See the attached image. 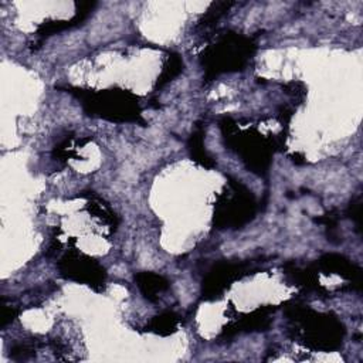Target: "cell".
Here are the masks:
<instances>
[{"label":"cell","mask_w":363,"mask_h":363,"mask_svg":"<svg viewBox=\"0 0 363 363\" xmlns=\"http://www.w3.org/2000/svg\"><path fill=\"white\" fill-rule=\"evenodd\" d=\"M294 322V330L311 349L333 350L342 343L345 328L329 313H316L309 308L294 305L286 311Z\"/></svg>","instance_id":"1"},{"label":"cell","mask_w":363,"mask_h":363,"mask_svg":"<svg viewBox=\"0 0 363 363\" xmlns=\"http://www.w3.org/2000/svg\"><path fill=\"white\" fill-rule=\"evenodd\" d=\"M254 50L255 44L251 38L237 33L224 34L203 54L206 78L210 81L223 72L242 69L251 58Z\"/></svg>","instance_id":"2"},{"label":"cell","mask_w":363,"mask_h":363,"mask_svg":"<svg viewBox=\"0 0 363 363\" xmlns=\"http://www.w3.org/2000/svg\"><path fill=\"white\" fill-rule=\"evenodd\" d=\"M77 95L81 98L85 112L98 115L109 121H139L140 108L138 99L122 89L89 92L78 89Z\"/></svg>","instance_id":"3"},{"label":"cell","mask_w":363,"mask_h":363,"mask_svg":"<svg viewBox=\"0 0 363 363\" xmlns=\"http://www.w3.org/2000/svg\"><path fill=\"white\" fill-rule=\"evenodd\" d=\"M230 193L221 196L214 214L218 228H238L248 223L255 214V199L251 191L237 180L228 182Z\"/></svg>","instance_id":"4"},{"label":"cell","mask_w":363,"mask_h":363,"mask_svg":"<svg viewBox=\"0 0 363 363\" xmlns=\"http://www.w3.org/2000/svg\"><path fill=\"white\" fill-rule=\"evenodd\" d=\"M58 267L61 275L68 279L86 284L95 291H101L104 288L106 278L105 269L95 259L89 258L85 254L69 252L62 257Z\"/></svg>","instance_id":"5"},{"label":"cell","mask_w":363,"mask_h":363,"mask_svg":"<svg viewBox=\"0 0 363 363\" xmlns=\"http://www.w3.org/2000/svg\"><path fill=\"white\" fill-rule=\"evenodd\" d=\"M247 274L245 264L235 262H220L214 265L203 281V296L213 299L218 296L231 282Z\"/></svg>","instance_id":"6"},{"label":"cell","mask_w":363,"mask_h":363,"mask_svg":"<svg viewBox=\"0 0 363 363\" xmlns=\"http://www.w3.org/2000/svg\"><path fill=\"white\" fill-rule=\"evenodd\" d=\"M318 267L326 274H339L354 285H360V268L339 254H325L319 258Z\"/></svg>","instance_id":"7"},{"label":"cell","mask_w":363,"mask_h":363,"mask_svg":"<svg viewBox=\"0 0 363 363\" xmlns=\"http://www.w3.org/2000/svg\"><path fill=\"white\" fill-rule=\"evenodd\" d=\"M135 281L142 295L150 302H155L159 298V294L169 288V281L153 272H139L135 275Z\"/></svg>","instance_id":"8"},{"label":"cell","mask_w":363,"mask_h":363,"mask_svg":"<svg viewBox=\"0 0 363 363\" xmlns=\"http://www.w3.org/2000/svg\"><path fill=\"white\" fill-rule=\"evenodd\" d=\"M203 139H204L203 128H201V126H197L196 130H194V132L191 133V136H190L189 149H190L191 157H193L197 163H200V164L204 166V167H211V166H214V162H213V159L208 156V153L206 152Z\"/></svg>","instance_id":"9"},{"label":"cell","mask_w":363,"mask_h":363,"mask_svg":"<svg viewBox=\"0 0 363 363\" xmlns=\"http://www.w3.org/2000/svg\"><path fill=\"white\" fill-rule=\"evenodd\" d=\"M179 320H180L179 315L167 311V312H163L152 319V322L149 323V330L156 332L159 335H169L176 330Z\"/></svg>","instance_id":"10"},{"label":"cell","mask_w":363,"mask_h":363,"mask_svg":"<svg viewBox=\"0 0 363 363\" xmlns=\"http://www.w3.org/2000/svg\"><path fill=\"white\" fill-rule=\"evenodd\" d=\"M183 69V61L179 57V54H172L167 58V62L164 64V68L162 71V75L157 79L156 86H163L166 82L172 81L176 75L180 74V71Z\"/></svg>","instance_id":"11"},{"label":"cell","mask_w":363,"mask_h":363,"mask_svg":"<svg viewBox=\"0 0 363 363\" xmlns=\"http://www.w3.org/2000/svg\"><path fill=\"white\" fill-rule=\"evenodd\" d=\"M360 199H357V200H354L353 203H350V206H349V214H350V218L352 220H354L356 221V224L359 225V223H360Z\"/></svg>","instance_id":"12"}]
</instances>
